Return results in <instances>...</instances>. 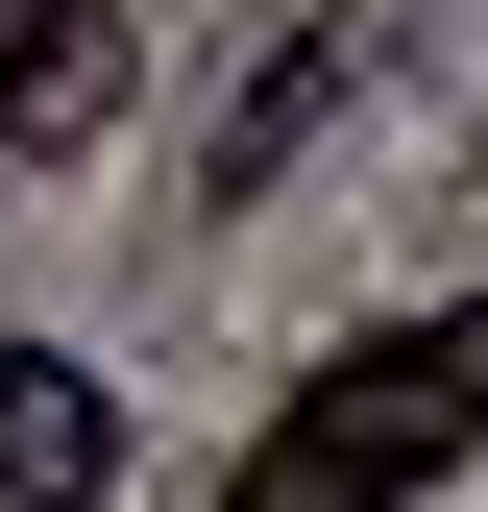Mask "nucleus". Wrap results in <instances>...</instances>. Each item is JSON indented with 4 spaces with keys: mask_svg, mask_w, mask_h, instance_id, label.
Returning a JSON list of instances; mask_svg holds the SVG:
<instances>
[{
    "mask_svg": "<svg viewBox=\"0 0 488 512\" xmlns=\"http://www.w3.org/2000/svg\"><path fill=\"white\" fill-rule=\"evenodd\" d=\"M98 464H122V391L74 342H0V512H98Z\"/></svg>",
    "mask_w": 488,
    "mask_h": 512,
    "instance_id": "2",
    "label": "nucleus"
},
{
    "mask_svg": "<svg viewBox=\"0 0 488 512\" xmlns=\"http://www.w3.org/2000/svg\"><path fill=\"white\" fill-rule=\"evenodd\" d=\"M98 98V0H0V122H74Z\"/></svg>",
    "mask_w": 488,
    "mask_h": 512,
    "instance_id": "3",
    "label": "nucleus"
},
{
    "mask_svg": "<svg viewBox=\"0 0 488 512\" xmlns=\"http://www.w3.org/2000/svg\"><path fill=\"white\" fill-rule=\"evenodd\" d=\"M440 464H488V293L391 317V342H342L318 391L244 439V512H415Z\"/></svg>",
    "mask_w": 488,
    "mask_h": 512,
    "instance_id": "1",
    "label": "nucleus"
}]
</instances>
